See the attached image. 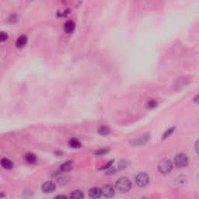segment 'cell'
Instances as JSON below:
<instances>
[{
    "label": "cell",
    "instance_id": "30bf717a",
    "mask_svg": "<svg viewBox=\"0 0 199 199\" xmlns=\"http://www.w3.org/2000/svg\"><path fill=\"white\" fill-rule=\"evenodd\" d=\"M27 43V37L25 35H21L17 38L16 41V46L19 48H22L24 46H26Z\"/></svg>",
    "mask_w": 199,
    "mask_h": 199
},
{
    "label": "cell",
    "instance_id": "ba28073f",
    "mask_svg": "<svg viewBox=\"0 0 199 199\" xmlns=\"http://www.w3.org/2000/svg\"><path fill=\"white\" fill-rule=\"evenodd\" d=\"M89 195L92 198H99L103 195L102 189H99L97 188H93L89 191Z\"/></svg>",
    "mask_w": 199,
    "mask_h": 199
},
{
    "label": "cell",
    "instance_id": "2e32d148",
    "mask_svg": "<svg viewBox=\"0 0 199 199\" xmlns=\"http://www.w3.org/2000/svg\"><path fill=\"white\" fill-rule=\"evenodd\" d=\"M98 132L101 135H107L110 133V128L107 126H102L99 128Z\"/></svg>",
    "mask_w": 199,
    "mask_h": 199
},
{
    "label": "cell",
    "instance_id": "603a6c76",
    "mask_svg": "<svg viewBox=\"0 0 199 199\" xmlns=\"http://www.w3.org/2000/svg\"><path fill=\"white\" fill-rule=\"evenodd\" d=\"M194 101L195 102V103H199V93L194 98Z\"/></svg>",
    "mask_w": 199,
    "mask_h": 199
},
{
    "label": "cell",
    "instance_id": "277c9868",
    "mask_svg": "<svg viewBox=\"0 0 199 199\" xmlns=\"http://www.w3.org/2000/svg\"><path fill=\"white\" fill-rule=\"evenodd\" d=\"M174 163L178 167L183 168L188 164V157L184 153H179L174 158Z\"/></svg>",
    "mask_w": 199,
    "mask_h": 199
},
{
    "label": "cell",
    "instance_id": "8fae6325",
    "mask_svg": "<svg viewBox=\"0 0 199 199\" xmlns=\"http://www.w3.org/2000/svg\"><path fill=\"white\" fill-rule=\"evenodd\" d=\"M1 166L5 170H11L14 167V163L7 158H3L1 160Z\"/></svg>",
    "mask_w": 199,
    "mask_h": 199
},
{
    "label": "cell",
    "instance_id": "4fadbf2b",
    "mask_svg": "<svg viewBox=\"0 0 199 199\" xmlns=\"http://www.w3.org/2000/svg\"><path fill=\"white\" fill-rule=\"evenodd\" d=\"M24 159L27 163L33 164L37 162V156L33 153H27L24 156Z\"/></svg>",
    "mask_w": 199,
    "mask_h": 199
},
{
    "label": "cell",
    "instance_id": "9c48e42d",
    "mask_svg": "<svg viewBox=\"0 0 199 199\" xmlns=\"http://www.w3.org/2000/svg\"><path fill=\"white\" fill-rule=\"evenodd\" d=\"M75 28H76V24H75L74 22L71 21V20L67 21L64 25V30L67 33H72L75 30Z\"/></svg>",
    "mask_w": 199,
    "mask_h": 199
},
{
    "label": "cell",
    "instance_id": "44dd1931",
    "mask_svg": "<svg viewBox=\"0 0 199 199\" xmlns=\"http://www.w3.org/2000/svg\"><path fill=\"white\" fill-rule=\"evenodd\" d=\"M114 161H110L109 163H107L105 166H103V167H102V170H108L109 168H111V166H112V164H113Z\"/></svg>",
    "mask_w": 199,
    "mask_h": 199
},
{
    "label": "cell",
    "instance_id": "9a60e30c",
    "mask_svg": "<svg viewBox=\"0 0 199 199\" xmlns=\"http://www.w3.org/2000/svg\"><path fill=\"white\" fill-rule=\"evenodd\" d=\"M70 197H71V198L81 199L84 197V194H83V191H75L71 193V194H70Z\"/></svg>",
    "mask_w": 199,
    "mask_h": 199
},
{
    "label": "cell",
    "instance_id": "8992f818",
    "mask_svg": "<svg viewBox=\"0 0 199 199\" xmlns=\"http://www.w3.org/2000/svg\"><path fill=\"white\" fill-rule=\"evenodd\" d=\"M41 188L44 192L48 194V193L53 192L55 190V188H56V186L52 181H48V182H45L42 184Z\"/></svg>",
    "mask_w": 199,
    "mask_h": 199
},
{
    "label": "cell",
    "instance_id": "5b68a950",
    "mask_svg": "<svg viewBox=\"0 0 199 199\" xmlns=\"http://www.w3.org/2000/svg\"><path fill=\"white\" fill-rule=\"evenodd\" d=\"M102 192H103V195L104 197H112L115 195V188L110 184H107L102 188Z\"/></svg>",
    "mask_w": 199,
    "mask_h": 199
},
{
    "label": "cell",
    "instance_id": "7a4b0ae2",
    "mask_svg": "<svg viewBox=\"0 0 199 199\" xmlns=\"http://www.w3.org/2000/svg\"><path fill=\"white\" fill-rule=\"evenodd\" d=\"M173 169V163L170 159H163L159 163L158 170L159 173L163 174H169Z\"/></svg>",
    "mask_w": 199,
    "mask_h": 199
},
{
    "label": "cell",
    "instance_id": "ac0fdd59",
    "mask_svg": "<svg viewBox=\"0 0 199 199\" xmlns=\"http://www.w3.org/2000/svg\"><path fill=\"white\" fill-rule=\"evenodd\" d=\"M109 152V149L108 148H103V149H98L96 151V156H102V155H104L106 153H107Z\"/></svg>",
    "mask_w": 199,
    "mask_h": 199
},
{
    "label": "cell",
    "instance_id": "d6986e66",
    "mask_svg": "<svg viewBox=\"0 0 199 199\" xmlns=\"http://www.w3.org/2000/svg\"><path fill=\"white\" fill-rule=\"evenodd\" d=\"M174 129H175V128H169V129L166 130L163 135V139H165L168 138V137H169V136L172 134Z\"/></svg>",
    "mask_w": 199,
    "mask_h": 199
},
{
    "label": "cell",
    "instance_id": "52a82bcc",
    "mask_svg": "<svg viewBox=\"0 0 199 199\" xmlns=\"http://www.w3.org/2000/svg\"><path fill=\"white\" fill-rule=\"evenodd\" d=\"M150 139V135L149 134H145L143 135L140 136L139 139H136L135 140L133 141V145L135 146H139V145H143L147 142Z\"/></svg>",
    "mask_w": 199,
    "mask_h": 199
},
{
    "label": "cell",
    "instance_id": "3957f363",
    "mask_svg": "<svg viewBox=\"0 0 199 199\" xmlns=\"http://www.w3.org/2000/svg\"><path fill=\"white\" fill-rule=\"evenodd\" d=\"M149 177L146 173H140L135 178V184L139 188H144L149 184Z\"/></svg>",
    "mask_w": 199,
    "mask_h": 199
},
{
    "label": "cell",
    "instance_id": "e0dca14e",
    "mask_svg": "<svg viewBox=\"0 0 199 199\" xmlns=\"http://www.w3.org/2000/svg\"><path fill=\"white\" fill-rule=\"evenodd\" d=\"M146 106L149 108H154L157 106V101L155 99H149L146 102Z\"/></svg>",
    "mask_w": 199,
    "mask_h": 199
},
{
    "label": "cell",
    "instance_id": "7c38bea8",
    "mask_svg": "<svg viewBox=\"0 0 199 199\" xmlns=\"http://www.w3.org/2000/svg\"><path fill=\"white\" fill-rule=\"evenodd\" d=\"M72 168V161H67V162L62 163L60 166V170L64 173L68 172V171L71 170Z\"/></svg>",
    "mask_w": 199,
    "mask_h": 199
},
{
    "label": "cell",
    "instance_id": "5bb4252c",
    "mask_svg": "<svg viewBox=\"0 0 199 199\" xmlns=\"http://www.w3.org/2000/svg\"><path fill=\"white\" fill-rule=\"evenodd\" d=\"M68 145L72 149H79V148L81 147V142L79 141L76 139H72L69 142H68Z\"/></svg>",
    "mask_w": 199,
    "mask_h": 199
},
{
    "label": "cell",
    "instance_id": "7402d4cb",
    "mask_svg": "<svg viewBox=\"0 0 199 199\" xmlns=\"http://www.w3.org/2000/svg\"><path fill=\"white\" fill-rule=\"evenodd\" d=\"M194 148H195V151L197 154L199 155V139L197 140L195 142V146H194Z\"/></svg>",
    "mask_w": 199,
    "mask_h": 199
},
{
    "label": "cell",
    "instance_id": "cb8c5ba5",
    "mask_svg": "<svg viewBox=\"0 0 199 199\" xmlns=\"http://www.w3.org/2000/svg\"><path fill=\"white\" fill-rule=\"evenodd\" d=\"M66 197V196H65V195H58V196H57V197Z\"/></svg>",
    "mask_w": 199,
    "mask_h": 199
},
{
    "label": "cell",
    "instance_id": "6da1fadb",
    "mask_svg": "<svg viewBox=\"0 0 199 199\" xmlns=\"http://www.w3.org/2000/svg\"><path fill=\"white\" fill-rule=\"evenodd\" d=\"M131 186H132L131 181L128 178H119L115 183V187L117 190L122 193L128 192V191H130Z\"/></svg>",
    "mask_w": 199,
    "mask_h": 199
},
{
    "label": "cell",
    "instance_id": "ffe728a7",
    "mask_svg": "<svg viewBox=\"0 0 199 199\" xmlns=\"http://www.w3.org/2000/svg\"><path fill=\"white\" fill-rule=\"evenodd\" d=\"M8 39V34L6 33H4V32H1L0 33V41L4 42Z\"/></svg>",
    "mask_w": 199,
    "mask_h": 199
}]
</instances>
